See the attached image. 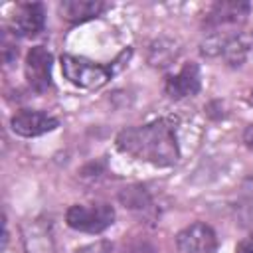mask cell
I'll use <instances>...</instances> for the list:
<instances>
[{
    "label": "cell",
    "instance_id": "1",
    "mask_svg": "<svg viewBox=\"0 0 253 253\" xmlns=\"http://www.w3.org/2000/svg\"><path fill=\"white\" fill-rule=\"evenodd\" d=\"M117 146L119 150L156 166H172L180 156L174 126L166 119L121 130Z\"/></svg>",
    "mask_w": 253,
    "mask_h": 253
},
{
    "label": "cell",
    "instance_id": "2",
    "mask_svg": "<svg viewBox=\"0 0 253 253\" xmlns=\"http://www.w3.org/2000/svg\"><path fill=\"white\" fill-rule=\"evenodd\" d=\"M69 227L83 233H101L115 221V210L109 204H89V206H71L65 213Z\"/></svg>",
    "mask_w": 253,
    "mask_h": 253
},
{
    "label": "cell",
    "instance_id": "3",
    "mask_svg": "<svg viewBox=\"0 0 253 253\" xmlns=\"http://www.w3.org/2000/svg\"><path fill=\"white\" fill-rule=\"evenodd\" d=\"M61 69H63V75L73 85L83 87V89H97V87L105 85L113 75L111 67L97 65V63H91L87 59L73 57V55L61 57Z\"/></svg>",
    "mask_w": 253,
    "mask_h": 253
},
{
    "label": "cell",
    "instance_id": "4",
    "mask_svg": "<svg viewBox=\"0 0 253 253\" xmlns=\"http://www.w3.org/2000/svg\"><path fill=\"white\" fill-rule=\"evenodd\" d=\"M51 53L43 45H36L26 55V79L36 93H45L51 85Z\"/></svg>",
    "mask_w": 253,
    "mask_h": 253
},
{
    "label": "cell",
    "instance_id": "5",
    "mask_svg": "<svg viewBox=\"0 0 253 253\" xmlns=\"http://www.w3.org/2000/svg\"><path fill=\"white\" fill-rule=\"evenodd\" d=\"M215 233L210 225L196 221L184 227L176 235V249L178 253H213L215 251Z\"/></svg>",
    "mask_w": 253,
    "mask_h": 253
},
{
    "label": "cell",
    "instance_id": "6",
    "mask_svg": "<svg viewBox=\"0 0 253 253\" xmlns=\"http://www.w3.org/2000/svg\"><path fill=\"white\" fill-rule=\"evenodd\" d=\"M57 125L59 123H57L55 117H51L47 113H42V111H20L10 121L12 130L20 136H26V138L45 134V132L53 130Z\"/></svg>",
    "mask_w": 253,
    "mask_h": 253
},
{
    "label": "cell",
    "instance_id": "7",
    "mask_svg": "<svg viewBox=\"0 0 253 253\" xmlns=\"http://www.w3.org/2000/svg\"><path fill=\"white\" fill-rule=\"evenodd\" d=\"M200 91V71L196 63H186L176 75L166 81V95L170 99L192 97Z\"/></svg>",
    "mask_w": 253,
    "mask_h": 253
},
{
    "label": "cell",
    "instance_id": "8",
    "mask_svg": "<svg viewBox=\"0 0 253 253\" xmlns=\"http://www.w3.org/2000/svg\"><path fill=\"white\" fill-rule=\"evenodd\" d=\"M247 14H249L247 2H217L210 10L206 18V26L215 30H219L221 26H235L241 24Z\"/></svg>",
    "mask_w": 253,
    "mask_h": 253
},
{
    "label": "cell",
    "instance_id": "9",
    "mask_svg": "<svg viewBox=\"0 0 253 253\" xmlns=\"http://www.w3.org/2000/svg\"><path fill=\"white\" fill-rule=\"evenodd\" d=\"M45 24V12L43 6L38 2L20 4L14 14V30L20 36H36L43 30Z\"/></svg>",
    "mask_w": 253,
    "mask_h": 253
},
{
    "label": "cell",
    "instance_id": "10",
    "mask_svg": "<svg viewBox=\"0 0 253 253\" xmlns=\"http://www.w3.org/2000/svg\"><path fill=\"white\" fill-rule=\"evenodd\" d=\"M24 233V247L26 253H53V241L49 227L38 219L24 223L22 227Z\"/></svg>",
    "mask_w": 253,
    "mask_h": 253
},
{
    "label": "cell",
    "instance_id": "11",
    "mask_svg": "<svg viewBox=\"0 0 253 253\" xmlns=\"http://www.w3.org/2000/svg\"><path fill=\"white\" fill-rule=\"evenodd\" d=\"M105 4L99 0H65L59 4V14L71 24L87 22L103 12Z\"/></svg>",
    "mask_w": 253,
    "mask_h": 253
},
{
    "label": "cell",
    "instance_id": "12",
    "mask_svg": "<svg viewBox=\"0 0 253 253\" xmlns=\"http://www.w3.org/2000/svg\"><path fill=\"white\" fill-rule=\"evenodd\" d=\"M176 55H178V47H176L174 42H170V40H158L150 47L148 61L154 67H166V65H170L172 59H176Z\"/></svg>",
    "mask_w": 253,
    "mask_h": 253
},
{
    "label": "cell",
    "instance_id": "13",
    "mask_svg": "<svg viewBox=\"0 0 253 253\" xmlns=\"http://www.w3.org/2000/svg\"><path fill=\"white\" fill-rule=\"evenodd\" d=\"M221 53H223V57H225V61L229 65H241L245 61V57H247V43L241 38L231 36Z\"/></svg>",
    "mask_w": 253,
    "mask_h": 253
},
{
    "label": "cell",
    "instance_id": "14",
    "mask_svg": "<svg viewBox=\"0 0 253 253\" xmlns=\"http://www.w3.org/2000/svg\"><path fill=\"white\" fill-rule=\"evenodd\" d=\"M121 202L128 208H134V210H140V208H146L150 198H148V192L142 188V186H130V188H125L121 192Z\"/></svg>",
    "mask_w": 253,
    "mask_h": 253
},
{
    "label": "cell",
    "instance_id": "15",
    "mask_svg": "<svg viewBox=\"0 0 253 253\" xmlns=\"http://www.w3.org/2000/svg\"><path fill=\"white\" fill-rule=\"evenodd\" d=\"M75 253H113V245L109 241H95V243L79 247Z\"/></svg>",
    "mask_w": 253,
    "mask_h": 253
},
{
    "label": "cell",
    "instance_id": "16",
    "mask_svg": "<svg viewBox=\"0 0 253 253\" xmlns=\"http://www.w3.org/2000/svg\"><path fill=\"white\" fill-rule=\"evenodd\" d=\"M123 253H156V251H154V247L148 245V243H132V245H128Z\"/></svg>",
    "mask_w": 253,
    "mask_h": 253
},
{
    "label": "cell",
    "instance_id": "17",
    "mask_svg": "<svg viewBox=\"0 0 253 253\" xmlns=\"http://www.w3.org/2000/svg\"><path fill=\"white\" fill-rule=\"evenodd\" d=\"M235 253H253V237H251V239H245V241H241V243L237 245Z\"/></svg>",
    "mask_w": 253,
    "mask_h": 253
},
{
    "label": "cell",
    "instance_id": "18",
    "mask_svg": "<svg viewBox=\"0 0 253 253\" xmlns=\"http://www.w3.org/2000/svg\"><path fill=\"white\" fill-rule=\"evenodd\" d=\"M243 140H245V144H247L249 148H253V125H249V126L245 128V132H243Z\"/></svg>",
    "mask_w": 253,
    "mask_h": 253
},
{
    "label": "cell",
    "instance_id": "19",
    "mask_svg": "<svg viewBox=\"0 0 253 253\" xmlns=\"http://www.w3.org/2000/svg\"><path fill=\"white\" fill-rule=\"evenodd\" d=\"M251 103H253V93H251Z\"/></svg>",
    "mask_w": 253,
    "mask_h": 253
}]
</instances>
